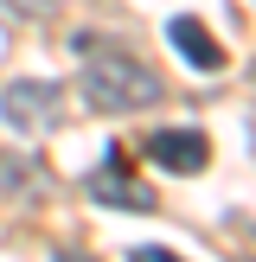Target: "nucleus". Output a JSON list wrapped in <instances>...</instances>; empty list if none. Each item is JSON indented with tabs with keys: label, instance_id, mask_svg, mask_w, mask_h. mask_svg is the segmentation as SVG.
I'll return each instance as SVG.
<instances>
[{
	"label": "nucleus",
	"instance_id": "f257e3e1",
	"mask_svg": "<svg viewBox=\"0 0 256 262\" xmlns=\"http://www.w3.org/2000/svg\"><path fill=\"white\" fill-rule=\"evenodd\" d=\"M77 58H83V96L102 115H128V109L160 102L154 64H141L128 45H115V38H77Z\"/></svg>",
	"mask_w": 256,
	"mask_h": 262
},
{
	"label": "nucleus",
	"instance_id": "423d86ee",
	"mask_svg": "<svg viewBox=\"0 0 256 262\" xmlns=\"http://www.w3.org/2000/svg\"><path fill=\"white\" fill-rule=\"evenodd\" d=\"M51 7H58V0H7V13H19V19H45Z\"/></svg>",
	"mask_w": 256,
	"mask_h": 262
},
{
	"label": "nucleus",
	"instance_id": "39448f33",
	"mask_svg": "<svg viewBox=\"0 0 256 262\" xmlns=\"http://www.w3.org/2000/svg\"><path fill=\"white\" fill-rule=\"evenodd\" d=\"M166 45H173L179 58L192 64V71H205V77L224 71V45L211 38V26H205L199 13H179V19H166Z\"/></svg>",
	"mask_w": 256,
	"mask_h": 262
},
{
	"label": "nucleus",
	"instance_id": "20e7f679",
	"mask_svg": "<svg viewBox=\"0 0 256 262\" xmlns=\"http://www.w3.org/2000/svg\"><path fill=\"white\" fill-rule=\"evenodd\" d=\"M90 192H96L102 205H135V211H154V192L128 173V154H122V147L102 154V166L90 173Z\"/></svg>",
	"mask_w": 256,
	"mask_h": 262
},
{
	"label": "nucleus",
	"instance_id": "0eeeda50",
	"mask_svg": "<svg viewBox=\"0 0 256 262\" xmlns=\"http://www.w3.org/2000/svg\"><path fill=\"white\" fill-rule=\"evenodd\" d=\"M128 262H186V256H179V250H160V243H141Z\"/></svg>",
	"mask_w": 256,
	"mask_h": 262
},
{
	"label": "nucleus",
	"instance_id": "6e6552de",
	"mask_svg": "<svg viewBox=\"0 0 256 262\" xmlns=\"http://www.w3.org/2000/svg\"><path fill=\"white\" fill-rule=\"evenodd\" d=\"M64 262H83V256H64Z\"/></svg>",
	"mask_w": 256,
	"mask_h": 262
},
{
	"label": "nucleus",
	"instance_id": "f03ea898",
	"mask_svg": "<svg viewBox=\"0 0 256 262\" xmlns=\"http://www.w3.org/2000/svg\"><path fill=\"white\" fill-rule=\"evenodd\" d=\"M58 115H64V90L45 83V77H19V83L0 90V122H7L13 135H26V141L51 135V128H58Z\"/></svg>",
	"mask_w": 256,
	"mask_h": 262
},
{
	"label": "nucleus",
	"instance_id": "7ed1b4c3",
	"mask_svg": "<svg viewBox=\"0 0 256 262\" xmlns=\"http://www.w3.org/2000/svg\"><path fill=\"white\" fill-rule=\"evenodd\" d=\"M147 160H160L166 173H205L211 166V141L199 128H160V135H147Z\"/></svg>",
	"mask_w": 256,
	"mask_h": 262
}]
</instances>
